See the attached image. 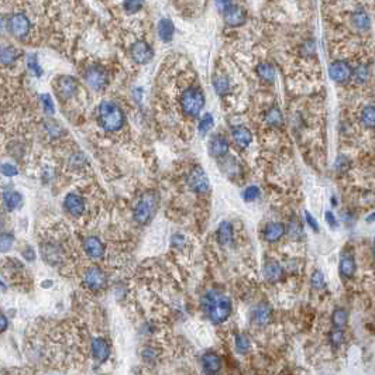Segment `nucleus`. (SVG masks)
I'll use <instances>...</instances> for the list:
<instances>
[{
  "instance_id": "f257e3e1",
  "label": "nucleus",
  "mask_w": 375,
  "mask_h": 375,
  "mask_svg": "<svg viewBox=\"0 0 375 375\" xmlns=\"http://www.w3.org/2000/svg\"><path fill=\"white\" fill-rule=\"evenodd\" d=\"M202 309L213 323H223L232 315V301L222 292L211 290L202 296Z\"/></svg>"
},
{
  "instance_id": "f03ea898",
  "label": "nucleus",
  "mask_w": 375,
  "mask_h": 375,
  "mask_svg": "<svg viewBox=\"0 0 375 375\" xmlns=\"http://www.w3.org/2000/svg\"><path fill=\"white\" fill-rule=\"evenodd\" d=\"M97 119L100 127L106 131H117L124 124V113L113 102H102L99 105Z\"/></svg>"
},
{
  "instance_id": "7ed1b4c3",
  "label": "nucleus",
  "mask_w": 375,
  "mask_h": 375,
  "mask_svg": "<svg viewBox=\"0 0 375 375\" xmlns=\"http://www.w3.org/2000/svg\"><path fill=\"white\" fill-rule=\"evenodd\" d=\"M205 106V95L199 88H187L181 96V108L187 117H198Z\"/></svg>"
},
{
  "instance_id": "20e7f679",
  "label": "nucleus",
  "mask_w": 375,
  "mask_h": 375,
  "mask_svg": "<svg viewBox=\"0 0 375 375\" xmlns=\"http://www.w3.org/2000/svg\"><path fill=\"white\" fill-rule=\"evenodd\" d=\"M158 206V195L155 192H147L138 200L136 209H134V219L138 224H145L148 223L157 212Z\"/></svg>"
},
{
  "instance_id": "39448f33",
  "label": "nucleus",
  "mask_w": 375,
  "mask_h": 375,
  "mask_svg": "<svg viewBox=\"0 0 375 375\" xmlns=\"http://www.w3.org/2000/svg\"><path fill=\"white\" fill-rule=\"evenodd\" d=\"M186 183L189 189L195 194H205L209 191V178L202 166L196 165L186 176Z\"/></svg>"
},
{
  "instance_id": "423d86ee",
  "label": "nucleus",
  "mask_w": 375,
  "mask_h": 375,
  "mask_svg": "<svg viewBox=\"0 0 375 375\" xmlns=\"http://www.w3.org/2000/svg\"><path fill=\"white\" fill-rule=\"evenodd\" d=\"M7 30L16 38H24L30 33V20L23 13H16L7 20Z\"/></svg>"
},
{
  "instance_id": "0eeeda50",
  "label": "nucleus",
  "mask_w": 375,
  "mask_h": 375,
  "mask_svg": "<svg viewBox=\"0 0 375 375\" xmlns=\"http://www.w3.org/2000/svg\"><path fill=\"white\" fill-rule=\"evenodd\" d=\"M329 75L331 79L337 84H347L351 79L352 68L347 61H333L329 67Z\"/></svg>"
},
{
  "instance_id": "6e6552de",
  "label": "nucleus",
  "mask_w": 375,
  "mask_h": 375,
  "mask_svg": "<svg viewBox=\"0 0 375 375\" xmlns=\"http://www.w3.org/2000/svg\"><path fill=\"white\" fill-rule=\"evenodd\" d=\"M85 79L91 88L96 89V91H100V89L108 86L109 76L108 72L102 67H91L85 72Z\"/></svg>"
},
{
  "instance_id": "1a4fd4ad",
  "label": "nucleus",
  "mask_w": 375,
  "mask_h": 375,
  "mask_svg": "<svg viewBox=\"0 0 375 375\" xmlns=\"http://www.w3.org/2000/svg\"><path fill=\"white\" fill-rule=\"evenodd\" d=\"M131 58L136 61L137 64H148L154 57V51L151 46L147 41H137L131 46L130 50Z\"/></svg>"
},
{
  "instance_id": "9d476101",
  "label": "nucleus",
  "mask_w": 375,
  "mask_h": 375,
  "mask_svg": "<svg viewBox=\"0 0 375 375\" xmlns=\"http://www.w3.org/2000/svg\"><path fill=\"white\" fill-rule=\"evenodd\" d=\"M222 14L223 18H224V23L230 27H240L247 22V12L237 5H232Z\"/></svg>"
},
{
  "instance_id": "9b49d317",
  "label": "nucleus",
  "mask_w": 375,
  "mask_h": 375,
  "mask_svg": "<svg viewBox=\"0 0 375 375\" xmlns=\"http://www.w3.org/2000/svg\"><path fill=\"white\" fill-rule=\"evenodd\" d=\"M84 282H85V285L89 289H102L108 284V277L105 275V273L100 268L93 267L86 273Z\"/></svg>"
},
{
  "instance_id": "f8f14e48",
  "label": "nucleus",
  "mask_w": 375,
  "mask_h": 375,
  "mask_svg": "<svg viewBox=\"0 0 375 375\" xmlns=\"http://www.w3.org/2000/svg\"><path fill=\"white\" fill-rule=\"evenodd\" d=\"M76 91H78V82L72 76H59L57 79L58 95L64 99L74 96Z\"/></svg>"
},
{
  "instance_id": "ddd939ff",
  "label": "nucleus",
  "mask_w": 375,
  "mask_h": 375,
  "mask_svg": "<svg viewBox=\"0 0 375 375\" xmlns=\"http://www.w3.org/2000/svg\"><path fill=\"white\" fill-rule=\"evenodd\" d=\"M209 153L212 157L222 158L228 153V142L223 136L215 134L209 141Z\"/></svg>"
},
{
  "instance_id": "4468645a",
  "label": "nucleus",
  "mask_w": 375,
  "mask_h": 375,
  "mask_svg": "<svg viewBox=\"0 0 375 375\" xmlns=\"http://www.w3.org/2000/svg\"><path fill=\"white\" fill-rule=\"evenodd\" d=\"M64 206H65V209L68 211L69 215H72V216H79L82 215V212L85 211V202L84 199L78 196V195L75 194H69L65 200H64Z\"/></svg>"
},
{
  "instance_id": "2eb2a0df",
  "label": "nucleus",
  "mask_w": 375,
  "mask_h": 375,
  "mask_svg": "<svg viewBox=\"0 0 375 375\" xmlns=\"http://www.w3.org/2000/svg\"><path fill=\"white\" fill-rule=\"evenodd\" d=\"M202 367L206 374H217L222 368V358L215 352H206L202 357Z\"/></svg>"
},
{
  "instance_id": "dca6fc26",
  "label": "nucleus",
  "mask_w": 375,
  "mask_h": 375,
  "mask_svg": "<svg viewBox=\"0 0 375 375\" xmlns=\"http://www.w3.org/2000/svg\"><path fill=\"white\" fill-rule=\"evenodd\" d=\"M285 232H286V228L282 223H268L264 228V239L267 240L268 243H275L284 237Z\"/></svg>"
},
{
  "instance_id": "f3484780",
  "label": "nucleus",
  "mask_w": 375,
  "mask_h": 375,
  "mask_svg": "<svg viewBox=\"0 0 375 375\" xmlns=\"http://www.w3.org/2000/svg\"><path fill=\"white\" fill-rule=\"evenodd\" d=\"M232 138L236 142V145L240 148H247L253 141V136L248 129L245 127H234L232 130Z\"/></svg>"
},
{
  "instance_id": "a211bd4d",
  "label": "nucleus",
  "mask_w": 375,
  "mask_h": 375,
  "mask_svg": "<svg viewBox=\"0 0 375 375\" xmlns=\"http://www.w3.org/2000/svg\"><path fill=\"white\" fill-rule=\"evenodd\" d=\"M217 240L222 245H232L234 240L233 226L228 222H222L217 228Z\"/></svg>"
},
{
  "instance_id": "6ab92c4d",
  "label": "nucleus",
  "mask_w": 375,
  "mask_h": 375,
  "mask_svg": "<svg viewBox=\"0 0 375 375\" xmlns=\"http://www.w3.org/2000/svg\"><path fill=\"white\" fill-rule=\"evenodd\" d=\"M271 307L267 306V305H258V306L254 307L253 310V320L254 323H257L258 326H265L271 322Z\"/></svg>"
},
{
  "instance_id": "aec40b11",
  "label": "nucleus",
  "mask_w": 375,
  "mask_h": 375,
  "mask_svg": "<svg viewBox=\"0 0 375 375\" xmlns=\"http://www.w3.org/2000/svg\"><path fill=\"white\" fill-rule=\"evenodd\" d=\"M92 350H93V356L96 358L97 363H105L110 356L108 343L103 339H95L92 343Z\"/></svg>"
},
{
  "instance_id": "412c9836",
  "label": "nucleus",
  "mask_w": 375,
  "mask_h": 375,
  "mask_svg": "<svg viewBox=\"0 0 375 375\" xmlns=\"http://www.w3.org/2000/svg\"><path fill=\"white\" fill-rule=\"evenodd\" d=\"M84 248L92 258H100L105 253V247L96 237H88L84 241Z\"/></svg>"
},
{
  "instance_id": "4be33fe9",
  "label": "nucleus",
  "mask_w": 375,
  "mask_h": 375,
  "mask_svg": "<svg viewBox=\"0 0 375 375\" xmlns=\"http://www.w3.org/2000/svg\"><path fill=\"white\" fill-rule=\"evenodd\" d=\"M351 22L352 26L356 27L360 31H367L371 27V20H369V16L367 14V12L364 9H358L356 12L352 13L351 16Z\"/></svg>"
},
{
  "instance_id": "5701e85b",
  "label": "nucleus",
  "mask_w": 375,
  "mask_h": 375,
  "mask_svg": "<svg viewBox=\"0 0 375 375\" xmlns=\"http://www.w3.org/2000/svg\"><path fill=\"white\" fill-rule=\"evenodd\" d=\"M264 277L269 282H277V281L282 278V268L277 261L269 260L264 265Z\"/></svg>"
},
{
  "instance_id": "b1692460",
  "label": "nucleus",
  "mask_w": 375,
  "mask_h": 375,
  "mask_svg": "<svg viewBox=\"0 0 375 375\" xmlns=\"http://www.w3.org/2000/svg\"><path fill=\"white\" fill-rule=\"evenodd\" d=\"M256 72L258 75V78L264 80V82H267V84H273L274 80H275V75H277L274 65L269 62L258 64L256 68Z\"/></svg>"
},
{
  "instance_id": "393cba45",
  "label": "nucleus",
  "mask_w": 375,
  "mask_h": 375,
  "mask_svg": "<svg viewBox=\"0 0 375 375\" xmlns=\"http://www.w3.org/2000/svg\"><path fill=\"white\" fill-rule=\"evenodd\" d=\"M174 33H175V27L174 23L170 18H162L158 23V35L164 43H170L174 38Z\"/></svg>"
},
{
  "instance_id": "a878e982",
  "label": "nucleus",
  "mask_w": 375,
  "mask_h": 375,
  "mask_svg": "<svg viewBox=\"0 0 375 375\" xmlns=\"http://www.w3.org/2000/svg\"><path fill=\"white\" fill-rule=\"evenodd\" d=\"M20 58V51L12 46H5L0 48V62L3 65H13Z\"/></svg>"
},
{
  "instance_id": "bb28decb",
  "label": "nucleus",
  "mask_w": 375,
  "mask_h": 375,
  "mask_svg": "<svg viewBox=\"0 0 375 375\" xmlns=\"http://www.w3.org/2000/svg\"><path fill=\"white\" fill-rule=\"evenodd\" d=\"M339 273L344 278H351L356 273V261L352 257H343L339 265Z\"/></svg>"
},
{
  "instance_id": "cd10ccee",
  "label": "nucleus",
  "mask_w": 375,
  "mask_h": 375,
  "mask_svg": "<svg viewBox=\"0 0 375 375\" xmlns=\"http://www.w3.org/2000/svg\"><path fill=\"white\" fill-rule=\"evenodd\" d=\"M351 79L357 84V85H365L367 82L369 80V69L367 65H358L356 68L352 69V75Z\"/></svg>"
},
{
  "instance_id": "c85d7f7f",
  "label": "nucleus",
  "mask_w": 375,
  "mask_h": 375,
  "mask_svg": "<svg viewBox=\"0 0 375 375\" xmlns=\"http://www.w3.org/2000/svg\"><path fill=\"white\" fill-rule=\"evenodd\" d=\"M213 88L219 96H226L230 92V82H228L227 76L224 75H216L213 78Z\"/></svg>"
},
{
  "instance_id": "c756f323",
  "label": "nucleus",
  "mask_w": 375,
  "mask_h": 375,
  "mask_svg": "<svg viewBox=\"0 0 375 375\" xmlns=\"http://www.w3.org/2000/svg\"><path fill=\"white\" fill-rule=\"evenodd\" d=\"M3 202H5V205H6L9 211H14L22 203V195L18 194V192H14V191L5 192V195H3Z\"/></svg>"
},
{
  "instance_id": "7c9ffc66",
  "label": "nucleus",
  "mask_w": 375,
  "mask_h": 375,
  "mask_svg": "<svg viewBox=\"0 0 375 375\" xmlns=\"http://www.w3.org/2000/svg\"><path fill=\"white\" fill-rule=\"evenodd\" d=\"M361 123L367 129H375V106H365L361 112Z\"/></svg>"
},
{
  "instance_id": "2f4dec72",
  "label": "nucleus",
  "mask_w": 375,
  "mask_h": 375,
  "mask_svg": "<svg viewBox=\"0 0 375 375\" xmlns=\"http://www.w3.org/2000/svg\"><path fill=\"white\" fill-rule=\"evenodd\" d=\"M347 320H348V313L344 309H336L331 315V323L337 329H343L347 324Z\"/></svg>"
},
{
  "instance_id": "473e14b6",
  "label": "nucleus",
  "mask_w": 375,
  "mask_h": 375,
  "mask_svg": "<svg viewBox=\"0 0 375 375\" xmlns=\"http://www.w3.org/2000/svg\"><path fill=\"white\" fill-rule=\"evenodd\" d=\"M265 123L271 127H277L282 123V114L278 108H271L265 114Z\"/></svg>"
},
{
  "instance_id": "72a5a7b5",
  "label": "nucleus",
  "mask_w": 375,
  "mask_h": 375,
  "mask_svg": "<svg viewBox=\"0 0 375 375\" xmlns=\"http://www.w3.org/2000/svg\"><path fill=\"white\" fill-rule=\"evenodd\" d=\"M213 124H215V121H213V116H212L211 113H206L199 121L200 136H205V134H207V133L211 131L212 127H213Z\"/></svg>"
},
{
  "instance_id": "f704fd0d",
  "label": "nucleus",
  "mask_w": 375,
  "mask_h": 375,
  "mask_svg": "<svg viewBox=\"0 0 375 375\" xmlns=\"http://www.w3.org/2000/svg\"><path fill=\"white\" fill-rule=\"evenodd\" d=\"M250 347H251V341L247 336L245 335L236 336V348H237V351L245 354V352H248Z\"/></svg>"
},
{
  "instance_id": "c9c22d12",
  "label": "nucleus",
  "mask_w": 375,
  "mask_h": 375,
  "mask_svg": "<svg viewBox=\"0 0 375 375\" xmlns=\"http://www.w3.org/2000/svg\"><path fill=\"white\" fill-rule=\"evenodd\" d=\"M123 5H124V10L127 13H137L140 12L144 6V0H123Z\"/></svg>"
},
{
  "instance_id": "e433bc0d",
  "label": "nucleus",
  "mask_w": 375,
  "mask_h": 375,
  "mask_svg": "<svg viewBox=\"0 0 375 375\" xmlns=\"http://www.w3.org/2000/svg\"><path fill=\"white\" fill-rule=\"evenodd\" d=\"M258 198H260V189H258V186L245 187L244 192H243V199L245 202H254Z\"/></svg>"
},
{
  "instance_id": "4c0bfd02",
  "label": "nucleus",
  "mask_w": 375,
  "mask_h": 375,
  "mask_svg": "<svg viewBox=\"0 0 375 375\" xmlns=\"http://www.w3.org/2000/svg\"><path fill=\"white\" fill-rule=\"evenodd\" d=\"M13 241H14V239H13L12 234L9 233L0 234V251L6 253V251L10 250L13 247Z\"/></svg>"
},
{
  "instance_id": "58836bf2",
  "label": "nucleus",
  "mask_w": 375,
  "mask_h": 375,
  "mask_svg": "<svg viewBox=\"0 0 375 375\" xmlns=\"http://www.w3.org/2000/svg\"><path fill=\"white\" fill-rule=\"evenodd\" d=\"M310 282H312V286L315 289H323L324 286H326V279H324V275L320 271H315L313 273Z\"/></svg>"
},
{
  "instance_id": "ea45409f",
  "label": "nucleus",
  "mask_w": 375,
  "mask_h": 375,
  "mask_svg": "<svg viewBox=\"0 0 375 375\" xmlns=\"http://www.w3.org/2000/svg\"><path fill=\"white\" fill-rule=\"evenodd\" d=\"M27 67H29L30 71L35 76H41V74H43V69H41L40 64L37 61V55H29V58H27Z\"/></svg>"
},
{
  "instance_id": "a19ab883",
  "label": "nucleus",
  "mask_w": 375,
  "mask_h": 375,
  "mask_svg": "<svg viewBox=\"0 0 375 375\" xmlns=\"http://www.w3.org/2000/svg\"><path fill=\"white\" fill-rule=\"evenodd\" d=\"M315 50H316V46H315V41L313 40L305 41L301 47L302 55H305V57H312V55H315Z\"/></svg>"
},
{
  "instance_id": "79ce46f5",
  "label": "nucleus",
  "mask_w": 375,
  "mask_h": 375,
  "mask_svg": "<svg viewBox=\"0 0 375 375\" xmlns=\"http://www.w3.org/2000/svg\"><path fill=\"white\" fill-rule=\"evenodd\" d=\"M41 102H43L44 112H47L48 114H54L55 109H54V103H52V99L50 95H43L41 96Z\"/></svg>"
},
{
  "instance_id": "37998d69",
  "label": "nucleus",
  "mask_w": 375,
  "mask_h": 375,
  "mask_svg": "<svg viewBox=\"0 0 375 375\" xmlns=\"http://www.w3.org/2000/svg\"><path fill=\"white\" fill-rule=\"evenodd\" d=\"M330 341H331L335 346H340L341 343L344 341V335H343L341 329H337V327H335V330L330 333Z\"/></svg>"
},
{
  "instance_id": "c03bdc74",
  "label": "nucleus",
  "mask_w": 375,
  "mask_h": 375,
  "mask_svg": "<svg viewBox=\"0 0 375 375\" xmlns=\"http://www.w3.org/2000/svg\"><path fill=\"white\" fill-rule=\"evenodd\" d=\"M0 172L5 176H16L18 174V170L12 164H2L0 165Z\"/></svg>"
},
{
  "instance_id": "a18cd8bd",
  "label": "nucleus",
  "mask_w": 375,
  "mask_h": 375,
  "mask_svg": "<svg viewBox=\"0 0 375 375\" xmlns=\"http://www.w3.org/2000/svg\"><path fill=\"white\" fill-rule=\"evenodd\" d=\"M348 166H350V162H348V159L346 157H339L337 161H336V170L339 171V172L346 171Z\"/></svg>"
},
{
  "instance_id": "49530a36",
  "label": "nucleus",
  "mask_w": 375,
  "mask_h": 375,
  "mask_svg": "<svg viewBox=\"0 0 375 375\" xmlns=\"http://www.w3.org/2000/svg\"><path fill=\"white\" fill-rule=\"evenodd\" d=\"M288 230H289L290 236H292V237H295V239H296V237H299V236L302 234L301 224H299L298 222H295V220L290 223V226L288 227Z\"/></svg>"
},
{
  "instance_id": "de8ad7c7",
  "label": "nucleus",
  "mask_w": 375,
  "mask_h": 375,
  "mask_svg": "<svg viewBox=\"0 0 375 375\" xmlns=\"http://www.w3.org/2000/svg\"><path fill=\"white\" fill-rule=\"evenodd\" d=\"M305 220H306V223L310 226V228H312L313 232H319L318 222H316V219H315L309 212H305Z\"/></svg>"
},
{
  "instance_id": "09e8293b",
  "label": "nucleus",
  "mask_w": 375,
  "mask_h": 375,
  "mask_svg": "<svg viewBox=\"0 0 375 375\" xmlns=\"http://www.w3.org/2000/svg\"><path fill=\"white\" fill-rule=\"evenodd\" d=\"M232 5H233V2H232V0H216V6L220 13L224 12V10L228 9V7L232 6Z\"/></svg>"
},
{
  "instance_id": "8fccbe9b",
  "label": "nucleus",
  "mask_w": 375,
  "mask_h": 375,
  "mask_svg": "<svg viewBox=\"0 0 375 375\" xmlns=\"http://www.w3.org/2000/svg\"><path fill=\"white\" fill-rule=\"evenodd\" d=\"M326 222L331 228H336L339 226V222H337V219H336L331 212H326Z\"/></svg>"
},
{
  "instance_id": "3c124183",
  "label": "nucleus",
  "mask_w": 375,
  "mask_h": 375,
  "mask_svg": "<svg viewBox=\"0 0 375 375\" xmlns=\"http://www.w3.org/2000/svg\"><path fill=\"white\" fill-rule=\"evenodd\" d=\"M7 324H9V322H7V318L5 316V315H2V313H0V333H3V331L7 329Z\"/></svg>"
},
{
  "instance_id": "603ef678",
  "label": "nucleus",
  "mask_w": 375,
  "mask_h": 375,
  "mask_svg": "<svg viewBox=\"0 0 375 375\" xmlns=\"http://www.w3.org/2000/svg\"><path fill=\"white\" fill-rule=\"evenodd\" d=\"M367 222H368V223L375 222V212H374V213H371V215H369V216L367 217Z\"/></svg>"
},
{
  "instance_id": "864d4df0",
  "label": "nucleus",
  "mask_w": 375,
  "mask_h": 375,
  "mask_svg": "<svg viewBox=\"0 0 375 375\" xmlns=\"http://www.w3.org/2000/svg\"><path fill=\"white\" fill-rule=\"evenodd\" d=\"M372 254H374V258H375V239H374V247H372Z\"/></svg>"
},
{
  "instance_id": "5fc2aeb1",
  "label": "nucleus",
  "mask_w": 375,
  "mask_h": 375,
  "mask_svg": "<svg viewBox=\"0 0 375 375\" xmlns=\"http://www.w3.org/2000/svg\"><path fill=\"white\" fill-rule=\"evenodd\" d=\"M0 288H2V289H5V285H3V282H2V281H0Z\"/></svg>"
},
{
  "instance_id": "6e6d98bb",
  "label": "nucleus",
  "mask_w": 375,
  "mask_h": 375,
  "mask_svg": "<svg viewBox=\"0 0 375 375\" xmlns=\"http://www.w3.org/2000/svg\"><path fill=\"white\" fill-rule=\"evenodd\" d=\"M0 222H2V220H0Z\"/></svg>"
}]
</instances>
